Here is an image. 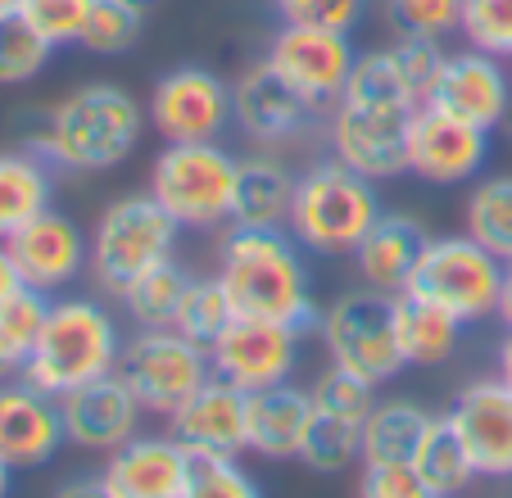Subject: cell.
Wrapping results in <instances>:
<instances>
[{
	"instance_id": "816d5d0a",
	"label": "cell",
	"mask_w": 512,
	"mask_h": 498,
	"mask_svg": "<svg viewBox=\"0 0 512 498\" xmlns=\"http://www.w3.org/2000/svg\"><path fill=\"white\" fill-rule=\"evenodd\" d=\"M503 132H508V141H512V105H508V118H503Z\"/></svg>"
},
{
	"instance_id": "5bb4252c",
	"label": "cell",
	"mask_w": 512,
	"mask_h": 498,
	"mask_svg": "<svg viewBox=\"0 0 512 498\" xmlns=\"http://www.w3.org/2000/svg\"><path fill=\"white\" fill-rule=\"evenodd\" d=\"M59 412H64V435L73 449L87 453H114L127 440L141 435V399L118 372H105L96 381L78 385V390L59 394Z\"/></svg>"
},
{
	"instance_id": "d6a6232c",
	"label": "cell",
	"mask_w": 512,
	"mask_h": 498,
	"mask_svg": "<svg viewBox=\"0 0 512 498\" xmlns=\"http://www.w3.org/2000/svg\"><path fill=\"white\" fill-rule=\"evenodd\" d=\"M467 236L481 240L490 254H499L503 263H512V173L481 177L467 195Z\"/></svg>"
},
{
	"instance_id": "b9f144b4",
	"label": "cell",
	"mask_w": 512,
	"mask_h": 498,
	"mask_svg": "<svg viewBox=\"0 0 512 498\" xmlns=\"http://www.w3.org/2000/svg\"><path fill=\"white\" fill-rule=\"evenodd\" d=\"M377 385L372 381H363L358 372H345V367H336L331 363L327 372L318 376V385H313V408H322V412H340V417H354V422H368V412H372V403H377Z\"/></svg>"
},
{
	"instance_id": "ffe728a7",
	"label": "cell",
	"mask_w": 512,
	"mask_h": 498,
	"mask_svg": "<svg viewBox=\"0 0 512 498\" xmlns=\"http://www.w3.org/2000/svg\"><path fill=\"white\" fill-rule=\"evenodd\" d=\"M5 245H10L14 263H19L23 286L41 290V295H55L68 281H78L87 272V254H91V240L82 236V227L55 209H41Z\"/></svg>"
},
{
	"instance_id": "5b68a950",
	"label": "cell",
	"mask_w": 512,
	"mask_h": 498,
	"mask_svg": "<svg viewBox=\"0 0 512 498\" xmlns=\"http://www.w3.org/2000/svg\"><path fill=\"white\" fill-rule=\"evenodd\" d=\"M177 218L155 200L150 191L141 195H118L105 213H100L96 231H91V254L87 272L109 299H118L136 277L173 259L177 249Z\"/></svg>"
},
{
	"instance_id": "ab89813d",
	"label": "cell",
	"mask_w": 512,
	"mask_h": 498,
	"mask_svg": "<svg viewBox=\"0 0 512 498\" xmlns=\"http://www.w3.org/2000/svg\"><path fill=\"white\" fill-rule=\"evenodd\" d=\"M96 0H23L19 14L50 41V46H78Z\"/></svg>"
},
{
	"instance_id": "cb8c5ba5",
	"label": "cell",
	"mask_w": 512,
	"mask_h": 498,
	"mask_svg": "<svg viewBox=\"0 0 512 498\" xmlns=\"http://www.w3.org/2000/svg\"><path fill=\"white\" fill-rule=\"evenodd\" d=\"M245 422H250V453L268 462L300 458L304 435L313 426V394L300 385H268L245 399Z\"/></svg>"
},
{
	"instance_id": "44dd1931",
	"label": "cell",
	"mask_w": 512,
	"mask_h": 498,
	"mask_svg": "<svg viewBox=\"0 0 512 498\" xmlns=\"http://www.w3.org/2000/svg\"><path fill=\"white\" fill-rule=\"evenodd\" d=\"M245 399L223 376H209L182 408L168 412V435L182 440L191 453H245L250 449V422H245Z\"/></svg>"
},
{
	"instance_id": "f907efd6",
	"label": "cell",
	"mask_w": 512,
	"mask_h": 498,
	"mask_svg": "<svg viewBox=\"0 0 512 498\" xmlns=\"http://www.w3.org/2000/svg\"><path fill=\"white\" fill-rule=\"evenodd\" d=\"M23 0H0V14H10V10H19Z\"/></svg>"
},
{
	"instance_id": "f35d334b",
	"label": "cell",
	"mask_w": 512,
	"mask_h": 498,
	"mask_svg": "<svg viewBox=\"0 0 512 498\" xmlns=\"http://www.w3.org/2000/svg\"><path fill=\"white\" fill-rule=\"evenodd\" d=\"M191 498H259L236 453H191Z\"/></svg>"
},
{
	"instance_id": "f5cc1de1",
	"label": "cell",
	"mask_w": 512,
	"mask_h": 498,
	"mask_svg": "<svg viewBox=\"0 0 512 498\" xmlns=\"http://www.w3.org/2000/svg\"><path fill=\"white\" fill-rule=\"evenodd\" d=\"M508 64H512V55H508Z\"/></svg>"
},
{
	"instance_id": "c3c4849f",
	"label": "cell",
	"mask_w": 512,
	"mask_h": 498,
	"mask_svg": "<svg viewBox=\"0 0 512 498\" xmlns=\"http://www.w3.org/2000/svg\"><path fill=\"white\" fill-rule=\"evenodd\" d=\"M10 480H14V467H10L5 458H0V498L10 494Z\"/></svg>"
},
{
	"instance_id": "7bdbcfd3",
	"label": "cell",
	"mask_w": 512,
	"mask_h": 498,
	"mask_svg": "<svg viewBox=\"0 0 512 498\" xmlns=\"http://www.w3.org/2000/svg\"><path fill=\"white\" fill-rule=\"evenodd\" d=\"M272 10L281 23H318V28L354 32L368 0H272Z\"/></svg>"
},
{
	"instance_id": "6da1fadb",
	"label": "cell",
	"mask_w": 512,
	"mask_h": 498,
	"mask_svg": "<svg viewBox=\"0 0 512 498\" xmlns=\"http://www.w3.org/2000/svg\"><path fill=\"white\" fill-rule=\"evenodd\" d=\"M218 281L236 313L272 317L295 331H318L322 308L304 268V245L286 227H232L218 249Z\"/></svg>"
},
{
	"instance_id": "8d00e7d4",
	"label": "cell",
	"mask_w": 512,
	"mask_h": 498,
	"mask_svg": "<svg viewBox=\"0 0 512 498\" xmlns=\"http://www.w3.org/2000/svg\"><path fill=\"white\" fill-rule=\"evenodd\" d=\"M141 23L145 14L123 5V0H96L78 46L91 50V55H127L136 46V37H141Z\"/></svg>"
},
{
	"instance_id": "f546056e",
	"label": "cell",
	"mask_w": 512,
	"mask_h": 498,
	"mask_svg": "<svg viewBox=\"0 0 512 498\" xmlns=\"http://www.w3.org/2000/svg\"><path fill=\"white\" fill-rule=\"evenodd\" d=\"M431 426V412L417 408L413 399H381L372 403L368 422H363V462H395L413 458L417 440Z\"/></svg>"
},
{
	"instance_id": "f1b7e54d",
	"label": "cell",
	"mask_w": 512,
	"mask_h": 498,
	"mask_svg": "<svg viewBox=\"0 0 512 498\" xmlns=\"http://www.w3.org/2000/svg\"><path fill=\"white\" fill-rule=\"evenodd\" d=\"M413 467H417V476H422V485L431 498L463 494V489L476 480V467H472V458H467V449H463V440H458L449 417H431L426 435L413 449Z\"/></svg>"
},
{
	"instance_id": "2e32d148",
	"label": "cell",
	"mask_w": 512,
	"mask_h": 498,
	"mask_svg": "<svg viewBox=\"0 0 512 498\" xmlns=\"http://www.w3.org/2000/svg\"><path fill=\"white\" fill-rule=\"evenodd\" d=\"M105 498H191V449L173 435H136L96 476Z\"/></svg>"
},
{
	"instance_id": "30bf717a",
	"label": "cell",
	"mask_w": 512,
	"mask_h": 498,
	"mask_svg": "<svg viewBox=\"0 0 512 498\" xmlns=\"http://www.w3.org/2000/svg\"><path fill=\"white\" fill-rule=\"evenodd\" d=\"M272 73L286 82L290 91H300L313 109L336 105L345 96V82L354 73V41L340 28H318V23H281L268 41Z\"/></svg>"
},
{
	"instance_id": "f6af8a7d",
	"label": "cell",
	"mask_w": 512,
	"mask_h": 498,
	"mask_svg": "<svg viewBox=\"0 0 512 498\" xmlns=\"http://www.w3.org/2000/svg\"><path fill=\"white\" fill-rule=\"evenodd\" d=\"M23 290V277H19V263H14V254H10V245L0 240V304L5 299H14Z\"/></svg>"
},
{
	"instance_id": "3957f363",
	"label": "cell",
	"mask_w": 512,
	"mask_h": 498,
	"mask_svg": "<svg viewBox=\"0 0 512 498\" xmlns=\"http://www.w3.org/2000/svg\"><path fill=\"white\" fill-rule=\"evenodd\" d=\"M377 218H381L377 182L354 173L349 163H340L331 154L327 163H313L309 173L295 177L286 231L304 245V254L345 259V254L358 249V240L368 236Z\"/></svg>"
},
{
	"instance_id": "e0dca14e",
	"label": "cell",
	"mask_w": 512,
	"mask_h": 498,
	"mask_svg": "<svg viewBox=\"0 0 512 498\" xmlns=\"http://www.w3.org/2000/svg\"><path fill=\"white\" fill-rule=\"evenodd\" d=\"M327 141L340 163H349L354 173L372 177V182H390V177L408 173V114L336 100Z\"/></svg>"
},
{
	"instance_id": "1f68e13d",
	"label": "cell",
	"mask_w": 512,
	"mask_h": 498,
	"mask_svg": "<svg viewBox=\"0 0 512 498\" xmlns=\"http://www.w3.org/2000/svg\"><path fill=\"white\" fill-rule=\"evenodd\" d=\"M300 462L318 476H340L354 462H363V422L340 417V412H322L313 408V426L304 435Z\"/></svg>"
},
{
	"instance_id": "d4e9b609",
	"label": "cell",
	"mask_w": 512,
	"mask_h": 498,
	"mask_svg": "<svg viewBox=\"0 0 512 498\" xmlns=\"http://www.w3.org/2000/svg\"><path fill=\"white\" fill-rule=\"evenodd\" d=\"M395 326H399V349H404L408 367H440L458 354L463 340V317L440 308L435 299H422L413 290L395 295Z\"/></svg>"
},
{
	"instance_id": "603a6c76",
	"label": "cell",
	"mask_w": 512,
	"mask_h": 498,
	"mask_svg": "<svg viewBox=\"0 0 512 498\" xmlns=\"http://www.w3.org/2000/svg\"><path fill=\"white\" fill-rule=\"evenodd\" d=\"M426 240L431 236H426V227L417 218H408V213H381L349 259L358 263L363 286L399 295V290H408V281H413V268H417V259H422Z\"/></svg>"
},
{
	"instance_id": "d590c367",
	"label": "cell",
	"mask_w": 512,
	"mask_h": 498,
	"mask_svg": "<svg viewBox=\"0 0 512 498\" xmlns=\"http://www.w3.org/2000/svg\"><path fill=\"white\" fill-rule=\"evenodd\" d=\"M232 317H236V304H232V295L223 290V281L218 277H195L191 281V290H186V299H182V313H177V331L182 336H191L195 345H204L209 349L213 340L223 336L227 326H232Z\"/></svg>"
},
{
	"instance_id": "e575fe53",
	"label": "cell",
	"mask_w": 512,
	"mask_h": 498,
	"mask_svg": "<svg viewBox=\"0 0 512 498\" xmlns=\"http://www.w3.org/2000/svg\"><path fill=\"white\" fill-rule=\"evenodd\" d=\"M50 55H55V46L19 10L0 14V87H28V82H37L46 73Z\"/></svg>"
},
{
	"instance_id": "277c9868",
	"label": "cell",
	"mask_w": 512,
	"mask_h": 498,
	"mask_svg": "<svg viewBox=\"0 0 512 498\" xmlns=\"http://www.w3.org/2000/svg\"><path fill=\"white\" fill-rule=\"evenodd\" d=\"M118 354H123V336H118L109 308H100L96 299H50V313L41 322L37 349H32L23 376L59 399V394L114 372Z\"/></svg>"
},
{
	"instance_id": "83f0119b",
	"label": "cell",
	"mask_w": 512,
	"mask_h": 498,
	"mask_svg": "<svg viewBox=\"0 0 512 498\" xmlns=\"http://www.w3.org/2000/svg\"><path fill=\"white\" fill-rule=\"evenodd\" d=\"M340 100L363 105V109H386V114H413V109L422 105L413 77L404 73L395 50H368V55H358Z\"/></svg>"
},
{
	"instance_id": "4dcf8cb0",
	"label": "cell",
	"mask_w": 512,
	"mask_h": 498,
	"mask_svg": "<svg viewBox=\"0 0 512 498\" xmlns=\"http://www.w3.org/2000/svg\"><path fill=\"white\" fill-rule=\"evenodd\" d=\"M191 272L182 268L177 259L159 263V268H150L145 277H136L132 286L118 295V304L127 308V317H132L136 326H173L177 313H182V299L186 290H191Z\"/></svg>"
},
{
	"instance_id": "8992f818",
	"label": "cell",
	"mask_w": 512,
	"mask_h": 498,
	"mask_svg": "<svg viewBox=\"0 0 512 498\" xmlns=\"http://www.w3.org/2000/svg\"><path fill=\"white\" fill-rule=\"evenodd\" d=\"M150 195L186 231H213L232 222L236 159L218 141H168L150 168Z\"/></svg>"
},
{
	"instance_id": "d6986e66",
	"label": "cell",
	"mask_w": 512,
	"mask_h": 498,
	"mask_svg": "<svg viewBox=\"0 0 512 498\" xmlns=\"http://www.w3.org/2000/svg\"><path fill=\"white\" fill-rule=\"evenodd\" d=\"M445 417L454 422L476 476L512 480V390L499 376L463 385Z\"/></svg>"
},
{
	"instance_id": "7402d4cb",
	"label": "cell",
	"mask_w": 512,
	"mask_h": 498,
	"mask_svg": "<svg viewBox=\"0 0 512 498\" xmlns=\"http://www.w3.org/2000/svg\"><path fill=\"white\" fill-rule=\"evenodd\" d=\"M309 114H313V105L300 96V91H290L286 82L272 73L268 59H263V64H254V68H245V73L236 77V87H232V123L241 127L250 141H259V145L290 141V136L304 132Z\"/></svg>"
},
{
	"instance_id": "484cf974",
	"label": "cell",
	"mask_w": 512,
	"mask_h": 498,
	"mask_svg": "<svg viewBox=\"0 0 512 498\" xmlns=\"http://www.w3.org/2000/svg\"><path fill=\"white\" fill-rule=\"evenodd\" d=\"M295 177L268 154L236 159V195H232V227H286Z\"/></svg>"
},
{
	"instance_id": "7c38bea8",
	"label": "cell",
	"mask_w": 512,
	"mask_h": 498,
	"mask_svg": "<svg viewBox=\"0 0 512 498\" xmlns=\"http://www.w3.org/2000/svg\"><path fill=\"white\" fill-rule=\"evenodd\" d=\"M145 114L164 141H218L232 123V87L200 64L168 68L150 91Z\"/></svg>"
},
{
	"instance_id": "ac0fdd59",
	"label": "cell",
	"mask_w": 512,
	"mask_h": 498,
	"mask_svg": "<svg viewBox=\"0 0 512 498\" xmlns=\"http://www.w3.org/2000/svg\"><path fill=\"white\" fill-rule=\"evenodd\" d=\"M422 105L494 132V127H503V118H508L512 82H508V73H503L499 55H485V50L467 46L463 55H445V64H440V73H435Z\"/></svg>"
},
{
	"instance_id": "ba28073f",
	"label": "cell",
	"mask_w": 512,
	"mask_h": 498,
	"mask_svg": "<svg viewBox=\"0 0 512 498\" xmlns=\"http://www.w3.org/2000/svg\"><path fill=\"white\" fill-rule=\"evenodd\" d=\"M327 354L336 367L358 372L363 381L386 385L404 372V349H399V326H395V295L386 290H349L322 313L318 322Z\"/></svg>"
},
{
	"instance_id": "9a60e30c",
	"label": "cell",
	"mask_w": 512,
	"mask_h": 498,
	"mask_svg": "<svg viewBox=\"0 0 512 498\" xmlns=\"http://www.w3.org/2000/svg\"><path fill=\"white\" fill-rule=\"evenodd\" d=\"M68 444L59 399L32 385L28 376L0 381V458L14 471H37L55 462V453Z\"/></svg>"
},
{
	"instance_id": "74e56055",
	"label": "cell",
	"mask_w": 512,
	"mask_h": 498,
	"mask_svg": "<svg viewBox=\"0 0 512 498\" xmlns=\"http://www.w3.org/2000/svg\"><path fill=\"white\" fill-rule=\"evenodd\" d=\"M386 19L399 37L445 41L463 23V0H386Z\"/></svg>"
},
{
	"instance_id": "52a82bcc",
	"label": "cell",
	"mask_w": 512,
	"mask_h": 498,
	"mask_svg": "<svg viewBox=\"0 0 512 498\" xmlns=\"http://www.w3.org/2000/svg\"><path fill=\"white\" fill-rule=\"evenodd\" d=\"M503 277H508V263H503L499 254H490L481 240L431 236L413 268L408 290L422 299H435L440 308H449L454 317H463V322L472 326V322H485V317L499 313Z\"/></svg>"
},
{
	"instance_id": "60d3db41",
	"label": "cell",
	"mask_w": 512,
	"mask_h": 498,
	"mask_svg": "<svg viewBox=\"0 0 512 498\" xmlns=\"http://www.w3.org/2000/svg\"><path fill=\"white\" fill-rule=\"evenodd\" d=\"M458 32L472 50L485 55H512V0H463V23Z\"/></svg>"
},
{
	"instance_id": "7a4b0ae2",
	"label": "cell",
	"mask_w": 512,
	"mask_h": 498,
	"mask_svg": "<svg viewBox=\"0 0 512 498\" xmlns=\"http://www.w3.org/2000/svg\"><path fill=\"white\" fill-rule=\"evenodd\" d=\"M141 132L145 114L132 91L114 87V82H87V87L68 91L41 118V127L28 136V150H37L50 168L109 173V168L132 159Z\"/></svg>"
},
{
	"instance_id": "4fadbf2b",
	"label": "cell",
	"mask_w": 512,
	"mask_h": 498,
	"mask_svg": "<svg viewBox=\"0 0 512 498\" xmlns=\"http://www.w3.org/2000/svg\"><path fill=\"white\" fill-rule=\"evenodd\" d=\"M490 159V132L454 114L417 105L408 114V173L426 186H463Z\"/></svg>"
},
{
	"instance_id": "8fae6325",
	"label": "cell",
	"mask_w": 512,
	"mask_h": 498,
	"mask_svg": "<svg viewBox=\"0 0 512 498\" xmlns=\"http://www.w3.org/2000/svg\"><path fill=\"white\" fill-rule=\"evenodd\" d=\"M209 363H213V376L232 381L236 390L245 394L268 390V385H281L295 376L300 331L286 322H272V317L236 313L232 326L209 345Z\"/></svg>"
},
{
	"instance_id": "ee69618b",
	"label": "cell",
	"mask_w": 512,
	"mask_h": 498,
	"mask_svg": "<svg viewBox=\"0 0 512 498\" xmlns=\"http://www.w3.org/2000/svg\"><path fill=\"white\" fill-rule=\"evenodd\" d=\"M363 498H431L417 476L413 458H395V462H363V480H358Z\"/></svg>"
},
{
	"instance_id": "4316f807",
	"label": "cell",
	"mask_w": 512,
	"mask_h": 498,
	"mask_svg": "<svg viewBox=\"0 0 512 498\" xmlns=\"http://www.w3.org/2000/svg\"><path fill=\"white\" fill-rule=\"evenodd\" d=\"M50 163L37 150H0V240H10L23 222L50 209Z\"/></svg>"
},
{
	"instance_id": "bcb514c9",
	"label": "cell",
	"mask_w": 512,
	"mask_h": 498,
	"mask_svg": "<svg viewBox=\"0 0 512 498\" xmlns=\"http://www.w3.org/2000/svg\"><path fill=\"white\" fill-rule=\"evenodd\" d=\"M494 317H499V322H503V326H508V331H512V263H508V277H503V295H499V313H494Z\"/></svg>"
},
{
	"instance_id": "9c48e42d",
	"label": "cell",
	"mask_w": 512,
	"mask_h": 498,
	"mask_svg": "<svg viewBox=\"0 0 512 498\" xmlns=\"http://www.w3.org/2000/svg\"><path fill=\"white\" fill-rule=\"evenodd\" d=\"M114 372L132 385V394L141 399L145 412L168 417L209 381L213 363L209 349L195 345L191 336H182L177 326H136V336L123 340Z\"/></svg>"
},
{
	"instance_id": "681fc988",
	"label": "cell",
	"mask_w": 512,
	"mask_h": 498,
	"mask_svg": "<svg viewBox=\"0 0 512 498\" xmlns=\"http://www.w3.org/2000/svg\"><path fill=\"white\" fill-rule=\"evenodd\" d=\"M123 5H132V10H141V14H150L159 5V0H123Z\"/></svg>"
},
{
	"instance_id": "7dc6e473",
	"label": "cell",
	"mask_w": 512,
	"mask_h": 498,
	"mask_svg": "<svg viewBox=\"0 0 512 498\" xmlns=\"http://www.w3.org/2000/svg\"><path fill=\"white\" fill-rule=\"evenodd\" d=\"M494 376H499V381L512 390V331L503 336V345H499V372H494Z\"/></svg>"
},
{
	"instance_id": "836d02e7",
	"label": "cell",
	"mask_w": 512,
	"mask_h": 498,
	"mask_svg": "<svg viewBox=\"0 0 512 498\" xmlns=\"http://www.w3.org/2000/svg\"><path fill=\"white\" fill-rule=\"evenodd\" d=\"M46 313H50V295H41L32 286H23L14 299L0 304V381L5 376H23L32 349H37Z\"/></svg>"
}]
</instances>
